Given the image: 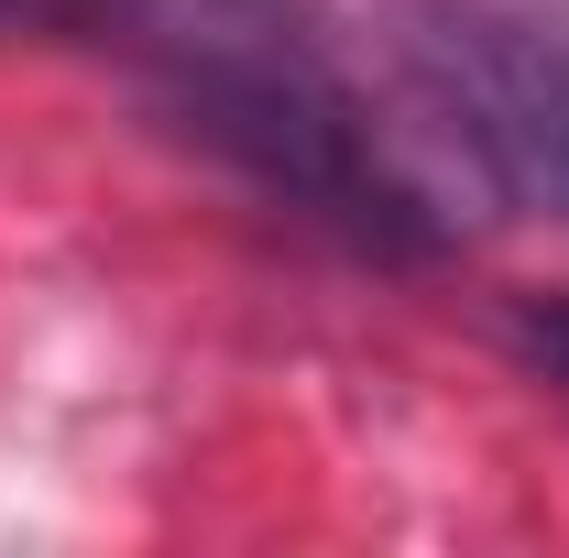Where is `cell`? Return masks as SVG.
Returning <instances> with one entry per match:
<instances>
[{
  "mask_svg": "<svg viewBox=\"0 0 569 558\" xmlns=\"http://www.w3.org/2000/svg\"><path fill=\"white\" fill-rule=\"evenodd\" d=\"M383 56L471 187L569 219V0H383Z\"/></svg>",
  "mask_w": 569,
  "mask_h": 558,
  "instance_id": "7a4b0ae2",
  "label": "cell"
},
{
  "mask_svg": "<svg viewBox=\"0 0 569 558\" xmlns=\"http://www.w3.org/2000/svg\"><path fill=\"white\" fill-rule=\"evenodd\" d=\"M88 44L142 88L164 132H187L274 209L340 230L351 252L427 263L449 241V209L307 0H99Z\"/></svg>",
  "mask_w": 569,
  "mask_h": 558,
  "instance_id": "6da1fadb",
  "label": "cell"
},
{
  "mask_svg": "<svg viewBox=\"0 0 569 558\" xmlns=\"http://www.w3.org/2000/svg\"><path fill=\"white\" fill-rule=\"evenodd\" d=\"M99 0H0V44H88Z\"/></svg>",
  "mask_w": 569,
  "mask_h": 558,
  "instance_id": "277c9868",
  "label": "cell"
},
{
  "mask_svg": "<svg viewBox=\"0 0 569 558\" xmlns=\"http://www.w3.org/2000/svg\"><path fill=\"white\" fill-rule=\"evenodd\" d=\"M515 350L548 372L569 395V285H537V296H515Z\"/></svg>",
  "mask_w": 569,
  "mask_h": 558,
  "instance_id": "3957f363",
  "label": "cell"
}]
</instances>
